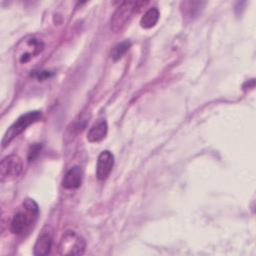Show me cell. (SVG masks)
Returning a JSON list of instances; mask_svg holds the SVG:
<instances>
[{"label": "cell", "instance_id": "obj_1", "mask_svg": "<svg viewBox=\"0 0 256 256\" xmlns=\"http://www.w3.org/2000/svg\"><path fill=\"white\" fill-rule=\"evenodd\" d=\"M39 214L37 203L33 199H26L22 204V209L12 218L10 229L14 234L24 233L36 220Z\"/></svg>", "mask_w": 256, "mask_h": 256}, {"label": "cell", "instance_id": "obj_2", "mask_svg": "<svg viewBox=\"0 0 256 256\" xmlns=\"http://www.w3.org/2000/svg\"><path fill=\"white\" fill-rule=\"evenodd\" d=\"M42 116L40 111H30L25 114H22L6 131L2 139V146L5 147L9 144L16 136L21 134L28 126L37 122Z\"/></svg>", "mask_w": 256, "mask_h": 256}, {"label": "cell", "instance_id": "obj_3", "mask_svg": "<svg viewBox=\"0 0 256 256\" xmlns=\"http://www.w3.org/2000/svg\"><path fill=\"white\" fill-rule=\"evenodd\" d=\"M86 242L82 236L75 231H67L63 234L58 252L60 255H81L84 253Z\"/></svg>", "mask_w": 256, "mask_h": 256}, {"label": "cell", "instance_id": "obj_4", "mask_svg": "<svg viewBox=\"0 0 256 256\" xmlns=\"http://www.w3.org/2000/svg\"><path fill=\"white\" fill-rule=\"evenodd\" d=\"M139 2L137 1H124L122 2L117 9L115 10L114 14L112 15L110 26L111 30L114 32H118L121 30L126 23L130 20L132 15L135 13L139 6Z\"/></svg>", "mask_w": 256, "mask_h": 256}, {"label": "cell", "instance_id": "obj_5", "mask_svg": "<svg viewBox=\"0 0 256 256\" xmlns=\"http://www.w3.org/2000/svg\"><path fill=\"white\" fill-rule=\"evenodd\" d=\"M23 170V163L18 155L11 154L4 157L0 163L1 181H8L18 177Z\"/></svg>", "mask_w": 256, "mask_h": 256}, {"label": "cell", "instance_id": "obj_6", "mask_svg": "<svg viewBox=\"0 0 256 256\" xmlns=\"http://www.w3.org/2000/svg\"><path fill=\"white\" fill-rule=\"evenodd\" d=\"M18 52V59L21 63L28 62L32 57L38 55L44 48V43L31 36L28 38H25L17 47Z\"/></svg>", "mask_w": 256, "mask_h": 256}, {"label": "cell", "instance_id": "obj_7", "mask_svg": "<svg viewBox=\"0 0 256 256\" xmlns=\"http://www.w3.org/2000/svg\"><path fill=\"white\" fill-rule=\"evenodd\" d=\"M114 165V156L113 154L108 151H102L97 159V166H96V176L99 180H105L112 171Z\"/></svg>", "mask_w": 256, "mask_h": 256}, {"label": "cell", "instance_id": "obj_8", "mask_svg": "<svg viewBox=\"0 0 256 256\" xmlns=\"http://www.w3.org/2000/svg\"><path fill=\"white\" fill-rule=\"evenodd\" d=\"M82 169L79 166L71 167L64 175L62 186L65 189H75L81 185L82 182Z\"/></svg>", "mask_w": 256, "mask_h": 256}, {"label": "cell", "instance_id": "obj_9", "mask_svg": "<svg viewBox=\"0 0 256 256\" xmlns=\"http://www.w3.org/2000/svg\"><path fill=\"white\" fill-rule=\"evenodd\" d=\"M108 125L104 119L95 122L87 133V139L90 142H99L103 140L107 134Z\"/></svg>", "mask_w": 256, "mask_h": 256}, {"label": "cell", "instance_id": "obj_10", "mask_svg": "<svg viewBox=\"0 0 256 256\" xmlns=\"http://www.w3.org/2000/svg\"><path fill=\"white\" fill-rule=\"evenodd\" d=\"M51 247H52V238H51L50 234L42 233L38 237V239L34 245L33 253L36 256H44L50 252Z\"/></svg>", "mask_w": 256, "mask_h": 256}, {"label": "cell", "instance_id": "obj_11", "mask_svg": "<svg viewBox=\"0 0 256 256\" xmlns=\"http://www.w3.org/2000/svg\"><path fill=\"white\" fill-rule=\"evenodd\" d=\"M159 19V11L156 7H152L147 10L140 19V25L142 28L149 29L156 25Z\"/></svg>", "mask_w": 256, "mask_h": 256}, {"label": "cell", "instance_id": "obj_12", "mask_svg": "<svg viewBox=\"0 0 256 256\" xmlns=\"http://www.w3.org/2000/svg\"><path fill=\"white\" fill-rule=\"evenodd\" d=\"M130 46H131V44H130L129 41H124V42H121V43L117 44L114 47V49L112 51V54H111L113 60L117 61L118 59H120L127 52V50L130 48Z\"/></svg>", "mask_w": 256, "mask_h": 256}, {"label": "cell", "instance_id": "obj_13", "mask_svg": "<svg viewBox=\"0 0 256 256\" xmlns=\"http://www.w3.org/2000/svg\"><path fill=\"white\" fill-rule=\"evenodd\" d=\"M40 148H41V146H39V145H34V146L31 147V149H30V151H29V156H28V159H29L30 161L33 160V159L36 157V155H37L38 152L40 151Z\"/></svg>", "mask_w": 256, "mask_h": 256}]
</instances>
